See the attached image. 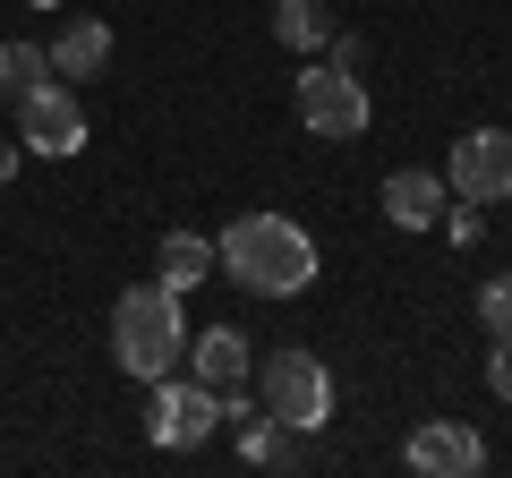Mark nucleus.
I'll use <instances>...</instances> for the list:
<instances>
[{"label":"nucleus","instance_id":"obj_8","mask_svg":"<svg viewBox=\"0 0 512 478\" xmlns=\"http://www.w3.org/2000/svg\"><path fill=\"white\" fill-rule=\"evenodd\" d=\"M402 461L419 478H478L487 470V436H478L470 419H419L410 444H402Z\"/></svg>","mask_w":512,"mask_h":478},{"label":"nucleus","instance_id":"obj_7","mask_svg":"<svg viewBox=\"0 0 512 478\" xmlns=\"http://www.w3.org/2000/svg\"><path fill=\"white\" fill-rule=\"evenodd\" d=\"M444 188L470 205H504L512 197V129H470L453 137V154H444Z\"/></svg>","mask_w":512,"mask_h":478},{"label":"nucleus","instance_id":"obj_18","mask_svg":"<svg viewBox=\"0 0 512 478\" xmlns=\"http://www.w3.org/2000/svg\"><path fill=\"white\" fill-rule=\"evenodd\" d=\"M487 393L512 402V342H504V333H495V350H487Z\"/></svg>","mask_w":512,"mask_h":478},{"label":"nucleus","instance_id":"obj_2","mask_svg":"<svg viewBox=\"0 0 512 478\" xmlns=\"http://www.w3.org/2000/svg\"><path fill=\"white\" fill-rule=\"evenodd\" d=\"M180 350H188L180 291H163V282H137V291H120V308H111V359H120L137 385L171 376V368H180Z\"/></svg>","mask_w":512,"mask_h":478},{"label":"nucleus","instance_id":"obj_5","mask_svg":"<svg viewBox=\"0 0 512 478\" xmlns=\"http://www.w3.org/2000/svg\"><path fill=\"white\" fill-rule=\"evenodd\" d=\"M146 436L163 444V453H197L205 436H222V385H205V376H154L146 385Z\"/></svg>","mask_w":512,"mask_h":478},{"label":"nucleus","instance_id":"obj_13","mask_svg":"<svg viewBox=\"0 0 512 478\" xmlns=\"http://www.w3.org/2000/svg\"><path fill=\"white\" fill-rule=\"evenodd\" d=\"M333 35H342V26H333L325 0H274V43L282 52H325Z\"/></svg>","mask_w":512,"mask_h":478},{"label":"nucleus","instance_id":"obj_19","mask_svg":"<svg viewBox=\"0 0 512 478\" xmlns=\"http://www.w3.org/2000/svg\"><path fill=\"white\" fill-rule=\"evenodd\" d=\"M0 180H18V146H0Z\"/></svg>","mask_w":512,"mask_h":478},{"label":"nucleus","instance_id":"obj_14","mask_svg":"<svg viewBox=\"0 0 512 478\" xmlns=\"http://www.w3.org/2000/svg\"><path fill=\"white\" fill-rule=\"evenodd\" d=\"M239 427V461H256V470H291L299 461V436L282 419H265V410H248V419H231Z\"/></svg>","mask_w":512,"mask_h":478},{"label":"nucleus","instance_id":"obj_12","mask_svg":"<svg viewBox=\"0 0 512 478\" xmlns=\"http://www.w3.org/2000/svg\"><path fill=\"white\" fill-rule=\"evenodd\" d=\"M154 282H163V291H205V282H214V239L205 231H163V265H154Z\"/></svg>","mask_w":512,"mask_h":478},{"label":"nucleus","instance_id":"obj_4","mask_svg":"<svg viewBox=\"0 0 512 478\" xmlns=\"http://www.w3.org/2000/svg\"><path fill=\"white\" fill-rule=\"evenodd\" d=\"M299 103V129L308 137H333V146H350V137H367V120H376V103H367V77L342 69V60H308L291 86Z\"/></svg>","mask_w":512,"mask_h":478},{"label":"nucleus","instance_id":"obj_17","mask_svg":"<svg viewBox=\"0 0 512 478\" xmlns=\"http://www.w3.org/2000/svg\"><path fill=\"white\" fill-rule=\"evenodd\" d=\"M478 214H487V205H470V197L444 205V239H453V248H470V239H478Z\"/></svg>","mask_w":512,"mask_h":478},{"label":"nucleus","instance_id":"obj_16","mask_svg":"<svg viewBox=\"0 0 512 478\" xmlns=\"http://www.w3.org/2000/svg\"><path fill=\"white\" fill-rule=\"evenodd\" d=\"M478 325L512 342V274H487V282H478Z\"/></svg>","mask_w":512,"mask_h":478},{"label":"nucleus","instance_id":"obj_11","mask_svg":"<svg viewBox=\"0 0 512 478\" xmlns=\"http://www.w3.org/2000/svg\"><path fill=\"white\" fill-rule=\"evenodd\" d=\"M43 60H52V77H103L111 69V26L103 18H69L43 43Z\"/></svg>","mask_w":512,"mask_h":478},{"label":"nucleus","instance_id":"obj_6","mask_svg":"<svg viewBox=\"0 0 512 478\" xmlns=\"http://www.w3.org/2000/svg\"><path fill=\"white\" fill-rule=\"evenodd\" d=\"M18 146L43 154V163H69V154H86V103H77L69 77H43V86L18 94Z\"/></svg>","mask_w":512,"mask_h":478},{"label":"nucleus","instance_id":"obj_15","mask_svg":"<svg viewBox=\"0 0 512 478\" xmlns=\"http://www.w3.org/2000/svg\"><path fill=\"white\" fill-rule=\"evenodd\" d=\"M52 77V60H43V43H0V94L18 103L26 86H43Z\"/></svg>","mask_w":512,"mask_h":478},{"label":"nucleus","instance_id":"obj_9","mask_svg":"<svg viewBox=\"0 0 512 478\" xmlns=\"http://www.w3.org/2000/svg\"><path fill=\"white\" fill-rule=\"evenodd\" d=\"M444 205H453L444 171H427V163L384 171V222H393V231H436V222H444Z\"/></svg>","mask_w":512,"mask_h":478},{"label":"nucleus","instance_id":"obj_1","mask_svg":"<svg viewBox=\"0 0 512 478\" xmlns=\"http://www.w3.org/2000/svg\"><path fill=\"white\" fill-rule=\"evenodd\" d=\"M316 265L325 257H316V239L291 214H239L214 239V274H231L248 299H299L316 282Z\"/></svg>","mask_w":512,"mask_h":478},{"label":"nucleus","instance_id":"obj_3","mask_svg":"<svg viewBox=\"0 0 512 478\" xmlns=\"http://www.w3.org/2000/svg\"><path fill=\"white\" fill-rule=\"evenodd\" d=\"M256 410H265V419H282L291 427V436H316V427L333 419V368L325 359H316V350H256Z\"/></svg>","mask_w":512,"mask_h":478},{"label":"nucleus","instance_id":"obj_10","mask_svg":"<svg viewBox=\"0 0 512 478\" xmlns=\"http://www.w3.org/2000/svg\"><path fill=\"white\" fill-rule=\"evenodd\" d=\"M188 376H205V385H239V376L256 368V342L239 325H205V333H188Z\"/></svg>","mask_w":512,"mask_h":478}]
</instances>
